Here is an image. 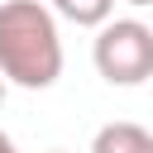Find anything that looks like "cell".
I'll return each instance as SVG.
<instances>
[{
    "label": "cell",
    "mask_w": 153,
    "mask_h": 153,
    "mask_svg": "<svg viewBox=\"0 0 153 153\" xmlns=\"http://www.w3.org/2000/svg\"><path fill=\"white\" fill-rule=\"evenodd\" d=\"M91 153H153V134L134 120H110L96 129Z\"/></svg>",
    "instance_id": "3957f363"
},
{
    "label": "cell",
    "mask_w": 153,
    "mask_h": 153,
    "mask_svg": "<svg viewBox=\"0 0 153 153\" xmlns=\"http://www.w3.org/2000/svg\"><path fill=\"white\" fill-rule=\"evenodd\" d=\"M124 5H153V0H124Z\"/></svg>",
    "instance_id": "8992f818"
},
{
    "label": "cell",
    "mask_w": 153,
    "mask_h": 153,
    "mask_svg": "<svg viewBox=\"0 0 153 153\" xmlns=\"http://www.w3.org/2000/svg\"><path fill=\"white\" fill-rule=\"evenodd\" d=\"M0 100H5V81H0Z\"/></svg>",
    "instance_id": "ba28073f"
},
{
    "label": "cell",
    "mask_w": 153,
    "mask_h": 153,
    "mask_svg": "<svg viewBox=\"0 0 153 153\" xmlns=\"http://www.w3.org/2000/svg\"><path fill=\"white\" fill-rule=\"evenodd\" d=\"M53 14H62V19H72L76 29H100V24H110V14H115V0H43Z\"/></svg>",
    "instance_id": "277c9868"
},
{
    "label": "cell",
    "mask_w": 153,
    "mask_h": 153,
    "mask_svg": "<svg viewBox=\"0 0 153 153\" xmlns=\"http://www.w3.org/2000/svg\"><path fill=\"white\" fill-rule=\"evenodd\" d=\"M0 153H19V148H14V139H10L5 129H0Z\"/></svg>",
    "instance_id": "5b68a950"
},
{
    "label": "cell",
    "mask_w": 153,
    "mask_h": 153,
    "mask_svg": "<svg viewBox=\"0 0 153 153\" xmlns=\"http://www.w3.org/2000/svg\"><path fill=\"white\" fill-rule=\"evenodd\" d=\"M62 76L57 14L43 0H0V81L48 91Z\"/></svg>",
    "instance_id": "6da1fadb"
},
{
    "label": "cell",
    "mask_w": 153,
    "mask_h": 153,
    "mask_svg": "<svg viewBox=\"0 0 153 153\" xmlns=\"http://www.w3.org/2000/svg\"><path fill=\"white\" fill-rule=\"evenodd\" d=\"M48 153H67V148H48Z\"/></svg>",
    "instance_id": "52a82bcc"
},
{
    "label": "cell",
    "mask_w": 153,
    "mask_h": 153,
    "mask_svg": "<svg viewBox=\"0 0 153 153\" xmlns=\"http://www.w3.org/2000/svg\"><path fill=\"white\" fill-rule=\"evenodd\" d=\"M91 57L110 86H143L153 76V29L143 19H110L96 29Z\"/></svg>",
    "instance_id": "7a4b0ae2"
}]
</instances>
